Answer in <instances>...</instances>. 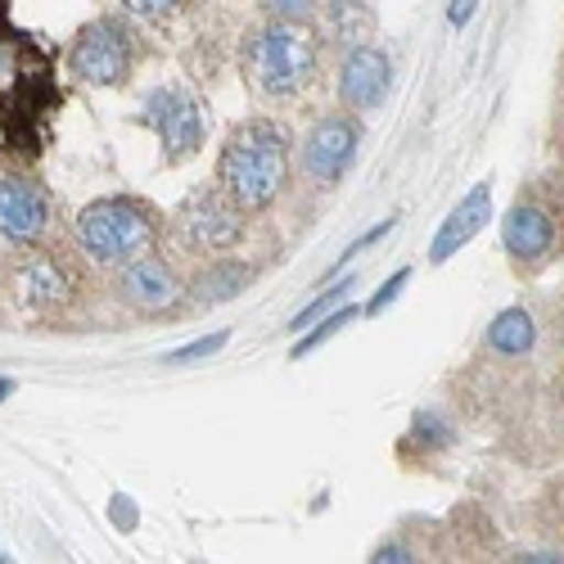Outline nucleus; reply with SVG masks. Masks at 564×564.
I'll return each instance as SVG.
<instances>
[{"label":"nucleus","mask_w":564,"mask_h":564,"mask_svg":"<svg viewBox=\"0 0 564 564\" xmlns=\"http://www.w3.org/2000/svg\"><path fill=\"white\" fill-rule=\"evenodd\" d=\"M290 131L271 122V118H253L240 122L217 159V191L240 208V213H262L271 208L290 185Z\"/></svg>","instance_id":"nucleus-1"},{"label":"nucleus","mask_w":564,"mask_h":564,"mask_svg":"<svg viewBox=\"0 0 564 564\" xmlns=\"http://www.w3.org/2000/svg\"><path fill=\"white\" fill-rule=\"evenodd\" d=\"M240 73L262 100H299L321 73V36L307 23L267 19L240 45Z\"/></svg>","instance_id":"nucleus-2"},{"label":"nucleus","mask_w":564,"mask_h":564,"mask_svg":"<svg viewBox=\"0 0 564 564\" xmlns=\"http://www.w3.org/2000/svg\"><path fill=\"white\" fill-rule=\"evenodd\" d=\"M73 235L90 262L127 267L135 258H145L150 245L159 240V213L135 195H109V199H96L77 213Z\"/></svg>","instance_id":"nucleus-3"},{"label":"nucleus","mask_w":564,"mask_h":564,"mask_svg":"<svg viewBox=\"0 0 564 564\" xmlns=\"http://www.w3.org/2000/svg\"><path fill=\"white\" fill-rule=\"evenodd\" d=\"M135 55H140V41L127 28V19L100 14L77 32L68 51V68L77 82H90V86H122L135 68Z\"/></svg>","instance_id":"nucleus-4"},{"label":"nucleus","mask_w":564,"mask_h":564,"mask_svg":"<svg viewBox=\"0 0 564 564\" xmlns=\"http://www.w3.org/2000/svg\"><path fill=\"white\" fill-rule=\"evenodd\" d=\"M245 235V213L235 208L217 185H204V191L185 195L172 213V240L185 253H199V258H217L226 253L235 240Z\"/></svg>","instance_id":"nucleus-5"},{"label":"nucleus","mask_w":564,"mask_h":564,"mask_svg":"<svg viewBox=\"0 0 564 564\" xmlns=\"http://www.w3.org/2000/svg\"><path fill=\"white\" fill-rule=\"evenodd\" d=\"M140 122L159 131V145H163L167 163H185L208 135V113H204L199 96L181 82L154 86L145 96V105H140Z\"/></svg>","instance_id":"nucleus-6"},{"label":"nucleus","mask_w":564,"mask_h":564,"mask_svg":"<svg viewBox=\"0 0 564 564\" xmlns=\"http://www.w3.org/2000/svg\"><path fill=\"white\" fill-rule=\"evenodd\" d=\"M361 150V122L348 118V113H325L316 118V127L307 131L303 140V172L316 181V185H339L344 172L352 167Z\"/></svg>","instance_id":"nucleus-7"},{"label":"nucleus","mask_w":564,"mask_h":564,"mask_svg":"<svg viewBox=\"0 0 564 564\" xmlns=\"http://www.w3.org/2000/svg\"><path fill=\"white\" fill-rule=\"evenodd\" d=\"M118 294H122V303L135 307V312L167 316V312H176L181 299H185V280H181V271H176L167 258L145 253V258H135V262L122 267Z\"/></svg>","instance_id":"nucleus-8"},{"label":"nucleus","mask_w":564,"mask_h":564,"mask_svg":"<svg viewBox=\"0 0 564 564\" xmlns=\"http://www.w3.org/2000/svg\"><path fill=\"white\" fill-rule=\"evenodd\" d=\"M51 226V195L23 172H0V240L36 245Z\"/></svg>","instance_id":"nucleus-9"},{"label":"nucleus","mask_w":564,"mask_h":564,"mask_svg":"<svg viewBox=\"0 0 564 564\" xmlns=\"http://www.w3.org/2000/svg\"><path fill=\"white\" fill-rule=\"evenodd\" d=\"M389 82H393V64L380 45H352L344 68H339V100L352 113H370V109L384 105Z\"/></svg>","instance_id":"nucleus-10"},{"label":"nucleus","mask_w":564,"mask_h":564,"mask_svg":"<svg viewBox=\"0 0 564 564\" xmlns=\"http://www.w3.org/2000/svg\"><path fill=\"white\" fill-rule=\"evenodd\" d=\"M555 235L560 230H555L551 213L542 204H533V199H514L510 213L501 217V245H506V253L514 262H524V267H538V262L551 258Z\"/></svg>","instance_id":"nucleus-11"},{"label":"nucleus","mask_w":564,"mask_h":564,"mask_svg":"<svg viewBox=\"0 0 564 564\" xmlns=\"http://www.w3.org/2000/svg\"><path fill=\"white\" fill-rule=\"evenodd\" d=\"M488 213H492V185H488V181H479L475 191H469V195L452 208V217L438 226L434 245H430V262H447V258H456V253H460V249H465V245L484 230Z\"/></svg>","instance_id":"nucleus-12"},{"label":"nucleus","mask_w":564,"mask_h":564,"mask_svg":"<svg viewBox=\"0 0 564 564\" xmlns=\"http://www.w3.org/2000/svg\"><path fill=\"white\" fill-rule=\"evenodd\" d=\"M538 344V321L529 307H506L488 325V348L501 357H529Z\"/></svg>","instance_id":"nucleus-13"},{"label":"nucleus","mask_w":564,"mask_h":564,"mask_svg":"<svg viewBox=\"0 0 564 564\" xmlns=\"http://www.w3.org/2000/svg\"><path fill=\"white\" fill-rule=\"evenodd\" d=\"M253 280V267H245V262H235V258H226V262H213L204 275H199V285H195V294H199V303L204 307H213V303H226V299H235L245 285Z\"/></svg>","instance_id":"nucleus-14"},{"label":"nucleus","mask_w":564,"mask_h":564,"mask_svg":"<svg viewBox=\"0 0 564 564\" xmlns=\"http://www.w3.org/2000/svg\"><path fill=\"white\" fill-rule=\"evenodd\" d=\"M23 290H28L32 303H64L73 285H68V275L59 271V262L36 258V262L23 271Z\"/></svg>","instance_id":"nucleus-15"},{"label":"nucleus","mask_w":564,"mask_h":564,"mask_svg":"<svg viewBox=\"0 0 564 564\" xmlns=\"http://www.w3.org/2000/svg\"><path fill=\"white\" fill-rule=\"evenodd\" d=\"M452 438H456V430H452V420H447L443 411H434V406H420V411L411 415V443L443 452V447H452Z\"/></svg>","instance_id":"nucleus-16"},{"label":"nucleus","mask_w":564,"mask_h":564,"mask_svg":"<svg viewBox=\"0 0 564 564\" xmlns=\"http://www.w3.org/2000/svg\"><path fill=\"white\" fill-rule=\"evenodd\" d=\"M352 285H357V280H352V275H344V280H339V285H335V290H325V294H316V299H312V303H307V307H303V312H299V316L290 321V330H303V325H316L321 316H330V312H339V307H344V299L352 294Z\"/></svg>","instance_id":"nucleus-17"},{"label":"nucleus","mask_w":564,"mask_h":564,"mask_svg":"<svg viewBox=\"0 0 564 564\" xmlns=\"http://www.w3.org/2000/svg\"><path fill=\"white\" fill-rule=\"evenodd\" d=\"M352 316H357V307H339V312H330V316H321V321L312 325V335H307V339H299V344L290 348V357L299 361V357H307V352H312L316 344H325V339H335V335L344 330V325H348Z\"/></svg>","instance_id":"nucleus-18"},{"label":"nucleus","mask_w":564,"mask_h":564,"mask_svg":"<svg viewBox=\"0 0 564 564\" xmlns=\"http://www.w3.org/2000/svg\"><path fill=\"white\" fill-rule=\"evenodd\" d=\"M226 339H230V330H217V335H208V339H195V344H185V348L167 352V361H172V366H185V361H199V357H213L217 348H226Z\"/></svg>","instance_id":"nucleus-19"},{"label":"nucleus","mask_w":564,"mask_h":564,"mask_svg":"<svg viewBox=\"0 0 564 564\" xmlns=\"http://www.w3.org/2000/svg\"><path fill=\"white\" fill-rule=\"evenodd\" d=\"M406 280H411V267L393 271V275L384 280V285H380V290H375V299L366 303V316H380V312H389V307H393V299L402 294V285H406Z\"/></svg>","instance_id":"nucleus-20"},{"label":"nucleus","mask_w":564,"mask_h":564,"mask_svg":"<svg viewBox=\"0 0 564 564\" xmlns=\"http://www.w3.org/2000/svg\"><path fill=\"white\" fill-rule=\"evenodd\" d=\"M109 520H113V529L131 533V529L140 524V514H135V501H131V497H113V501H109Z\"/></svg>","instance_id":"nucleus-21"},{"label":"nucleus","mask_w":564,"mask_h":564,"mask_svg":"<svg viewBox=\"0 0 564 564\" xmlns=\"http://www.w3.org/2000/svg\"><path fill=\"white\" fill-rule=\"evenodd\" d=\"M370 564H420V560H415L411 546H402V542H384L380 551H370Z\"/></svg>","instance_id":"nucleus-22"},{"label":"nucleus","mask_w":564,"mask_h":564,"mask_svg":"<svg viewBox=\"0 0 564 564\" xmlns=\"http://www.w3.org/2000/svg\"><path fill=\"white\" fill-rule=\"evenodd\" d=\"M389 226H393V217H389V221H380V226H375V230H366V235H361V240H357V245H352V249H348V253H344L339 262H348V258H357V253H361V249H370L375 240H384V235H389Z\"/></svg>","instance_id":"nucleus-23"},{"label":"nucleus","mask_w":564,"mask_h":564,"mask_svg":"<svg viewBox=\"0 0 564 564\" xmlns=\"http://www.w3.org/2000/svg\"><path fill=\"white\" fill-rule=\"evenodd\" d=\"M520 564H560V551H529Z\"/></svg>","instance_id":"nucleus-24"},{"label":"nucleus","mask_w":564,"mask_h":564,"mask_svg":"<svg viewBox=\"0 0 564 564\" xmlns=\"http://www.w3.org/2000/svg\"><path fill=\"white\" fill-rule=\"evenodd\" d=\"M131 14H145V19H159V14H167V10H181V6H127Z\"/></svg>","instance_id":"nucleus-25"},{"label":"nucleus","mask_w":564,"mask_h":564,"mask_svg":"<svg viewBox=\"0 0 564 564\" xmlns=\"http://www.w3.org/2000/svg\"><path fill=\"white\" fill-rule=\"evenodd\" d=\"M469 14H475V6H469V0H460V6H452V23H465Z\"/></svg>","instance_id":"nucleus-26"},{"label":"nucleus","mask_w":564,"mask_h":564,"mask_svg":"<svg viewBox=\"0 0 564 564\" xmlns=\"http://www.w3.org/2000/svg\"><path fill=\"white\" fill-rule=\"evenodd\" d=\"M14 398V380H6V375H0V406H6Z\"/></svg>","instance_id":"nucleus-27"}]
</instances>
